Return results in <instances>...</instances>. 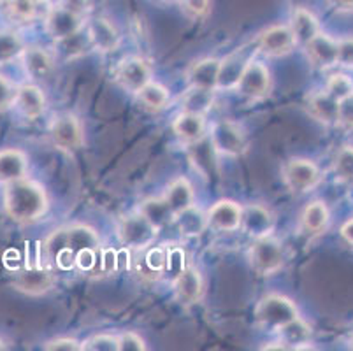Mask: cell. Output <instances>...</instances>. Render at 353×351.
<instances>
[{"instance_id": "e575fe53", "label": "cell", "mask_w": 353, "mask_h": 351, "mask_svg": "<svg viewBox=\"0 0 353 351\" xmlns=\"http://www.w3.org/2000/svg\"><path fill=\"white\" fill-rule=\"evenodd\" d=\"M25 44L14 32H0V63L21 57Z\"/></svg>"}, {"instance_id": "f6af8a7d", "label": "cell", "mask_w": 353, "mask_h": 351, "mask_svg": "<svg viewBox=\"0 0 353 351\" xmlns=\"http://www.w3.org/2000/svg\"><path fill=\"white\" fill-rule=\"evenodd\" d=\"M338 63L353 67V39L338 41Z\"/></svg>"}, {"instance_id": "44dd1931", "label": "cell", "mask_w": 353, "mask_h": 351, "mask_svg": "<svg viewBox=\"0 0 353 351\" xmlns=\"http://www.w3.org/2000/svg\"><path fill=\"white\" fill-rule=\"evenodd\" d=\"M306 51L311 62L320 69H327L338 63V41H334L322 32L306 44Z\"/></svg>"}, {"instance_id": "ffe728a7", "label": "cell", "mask_w": 353, "mask_h": 351, "mask_svg": "<svg viewBox=\"0 0 353 351\" xmlns=\"http://www.w3.org/2000/svg\"><path fill=\"white\" fill-rule=\"evenodd\" d=\"M28 159L18 148L0 150V183H11L27 178Z\"/></svg>"}, {"instance_id": "ab89813d", "label": "cell", "mask_w": 353, "mask_h": 351, "mask_svg": "<svg viewBox=\"0 0 353 351\" xmlns=\"http://www.w3.org/2000/svg\"><path fill=\"white\" fill-rule=\"evenodd\" d=\"M16 92H18V88L9 81L8 77L0 74V112L14 106Z\"/></svg>"}, {"instance_id": "4fadbf2b", "label": "cell", "mask_w": 353, "mask_h": 351, "mask_svg": "<svg viewBox=\"0 0 353 351\" xmlns=\"http://www.w3.org/2000/svg\"><path fill=\"white\" fill-rule=\"evenodd\" d=\"M44 27L51 39L65 41V39H72L79 34V30L83 28V16L74 14L59 6V8L51 9L50 14L44 18Z\"/></svg>"}, {"instance_id": "836d02e7", "label": "cell", "mask_w": 353, "mask_h": 351, "mask_svg": "<svg viewBox=\"0 0 353 351\" xmlns=\"http://www.w3.org/2000/svg\"><path fill=\"white\" fill-rule=\"evenodd\" d=\"M190 146H194V151H192V160H194L199 172H201L202 176H210V174H213V167H214L213 154L216 153V151H214L213 146H211V141L210 143H204V139H202L199 141V143L190 144Z\"/></svg>"}, {"instance_id": "277c9868", "label": "cell", "mask_w": 353, "mask_h": 351, "mask_svg": "<svg viewBox=\"0 0 353 351\" xmlns=\"http://www.w3.org/2000/svg\"><path fill=\"white\" fill-rule=\"evenodd\" d=\"M285 251L283 244L271 236H264L255 239L250 250V265L256 274L272 276L283 267Z\"/></svg>"}, {"instance_id": "7402d4cb", "label": "cell", "mask_w": 353, "mask_h": 351, "mask_svg": "<svg viewBox=\"0 0 353 351\" xmlns=\"http://www.w3.org/2000/svg\"><path fill=\"white\" fill-rule=\"evenodd\" d=\"M172 130L183 143H199L206 137V118L197 112L183 111L172 123Z\"/></svg>"}, {"instance_id": "2e32d148", "label": "cell", "mask_w": 353, "mask_h": 351, "mask_svg": "<svg viewBox=\"0 0 353 351\" xmlns=\"http://www.w3.org/2000/svg\"><path fill=\"white\" fill-rule=\"evenodd\" d=\"M241 212H243V205H239L237 202L227 201V199L218 201L206 212L208 228H213L218 232L239 230Z\"/></svg>"}, {"instance_id": "5b68a950", "label": "cell", "mask_w": 353, "mask_h": 351, "mask_svg": "<svg viewBox=\"0 0 353 351\" xmlns=\"http://www.w3.org/2000/svg\"><path fill=\"white\" fill-rule=\"evenodd\" d=\"M157 234H159V228L153 227L141 212L125 217L118 225V239L125 248H130V250L148 248L155 241Z\"/></svg>"}, {"instance_id": "74e56055", "label": "cell", "mask_w": 353, "mask_h": 351, "mask_svg": "<svg viewBox=\"0 0 353 351\" xmlns=\"http://www.w3.org/2000/svg\"><path fill=\"white\" fill-rule=\"evenodd\" d=\"M81 350L86 351H118V336L99 334L81 343Z\"/></svg>"}, {"instance_id": "681fc988", "label": "cell", "mask_w": 353, "mask_h": 351, "mask_svg": "<svg viewBox=\"0 0 353 351\" xmlns=\"http://www.w3.org/2000/svg\"><path fill=\"white\" fill-rule=\"evenodd\" d=\"M6 348H8V346H6V343L2 339H0V351H4Z\"/></svg>"}, {"instance_id": "7bdbcfd3", "label": "cell", "mask_w": 353, "mask_h": 351, "mask_svg": "<svg viewBox=\"0 0 353 351\" xmlns=\"http://www.w3.org/2000/svg\"><path fill=\"white\" fill-rule=\"evenodd\" d=\"M46 351H79L81 350V343L70 337H60V339H53L50 343L44 344Z\"/></svg>"}, {"instance_id": "7a4b0ae2", "label": "cell", "mask_w": 353, "mask_h": 351, "mask_svg": "<svg viewBox=\"0 0 353 351\" xmlns=\"http://www.w3.org/2000/svg\"><path fill=\"white\" fill-rule=\"evenodd\" d=\"M99 234L88 225H70V227L59 228L54 230L44 243V250H46L48 260L53 262L54 257L59 255L62 250L72 251L74 257L86 250H99Z\"/></svg>"}, {"instance_id": "f35d334b", "label": "cell", "mask_w": 353, "mask_h": 351, "mask_svg": "<svg viewBox=\"0 0 353 351\" xmlns=\"http://www.w3.org/2000/svg\"><path fill=\"white\" fill-rule=\"evenodd\" d=\"M144 265L152 270V272H155V276H160L167 267V251L163 248H153V250H150L146 259H144Z\"/></svg>"}, {"instance_id": "7c38bea8", "label": "cell", "mask_w": 353, "mask_h": 351, "mask_svg": "<svg viewBox=\"0 0 353 351\" xmlns=\"http://www.w3.org/2000/svg\"><path fill=\"white\" fill-rule=\"evenodd\" d=\"M172 290H174L176 301L181 305H194L204 295V279L199 269L188 265L183 267L176 276L174 283H172Z\"/></svg>"}, {"instance_id": "83f0119b", "label": "cell", "mask_w": 353, "mask_h": 351, "mask_svg": "<svg viewBox=\"0 0 353 351\" xmlns=\"http://www.w3.org/2000/svg\"><path fill=\"white\" fill-rule=\"evenodd\" d=\"M280 332V343L283 344L285 350H306L307 341L311 336V328L306 321H303L301 318H295V320L288 321L287 325H283L281 328H278Z\"/></svg>"}, {"instance_id": "3957f363", "label": "cell", "mask_w": 353, "mask_h": 351, "mask_svg": "<svg viewBox=\"0 0 353 351\" xmlns=\"http://www.w3.org/2000/svg\"><path fill=\"white\" fill-rule=\"evenodd\" d=\"M255 318L262 327L278 330L283 325H287L288 321L299 318V311H297V305L288 297L271 294L265 295L264 299H260L255 308Z\"/></svg>"}, {"instance_id": "8d00e7d4", "label": "cell", "mask_w": 353, "mask_h": 351, "mask_svg": "<svg viewBox=\"0 0 353 351\" xmlns=\"http://www.w3.org/2000/svg\"><path fill=\"white\" fill-rule=\"evenodd\" d=\"M329 95H332L338 102L346 101L350 97H353V83L348 76L345 74H334L327 81V90Z\"/></svg>"}, {"instance_id": "9c48e42d", "label": "cell", "mask_w": 353, "mask_h": 351, "mask_svg": "<svg viewBox=\"0 0 353 351\" xmlns=\"http://www.w3.org/2000/svg\"><path fill=\"white\" fill-rule=\"evenodd\" d=\"M283 179L292 192L306 193L319 185L320 170L311 160L294 159L285 166Z\"/></svg>"}, {"instance_id": "f907efd6", "label": "cell", "mask_w": 353, "mask_h": 351, "mask_svg": "<svg viewBox=\"0 0 353 351\" xmlns=\"http://www.w3.org/2000/svg\"><path fill=\"white\" fill-rule=\"evenodd\" d=\"M352 348H353V337H352Z\"/></svg>"}, {"instance_id": "ac0fdd59", "label": "cell", "mask_w": 353, "mask_h": 351, "mask_svg": "<svg viewBox=\"0 0 353 351\" xmlns=\"http://www.w3.org/2000/svg\"><path fill=\"white\" fill-rule=\"evenodd\" d=\"M53 6L50 0H6V11L9 18L18 23H28L37 18H46Z\"/></svg>"}, {"instance_id": "1f68e13d", "label": "cell", "mask_w": 353, "mask_h": 351, "mask_svg": "<svg viewBox=\"0 0 353 351\" xmlns=\"http://www.w3.org/2000/svg\"><path fill=\"white\" fill-rule=\"evenodd\" d=\"M136 95L141 104L153 112L162 111L169 102V90L155 81H150L146 86H143Z\"/></svg>"}, {"instance_id": "d6986e66", "label": "cell", "mask_w": 353, "mask_h": 351, "mask_svg": "<svg viewBox=\"0 0 353 351\" xmlns=\"http://www.w3.org/2000/svg\"><path fill=\"white\" fill-rule=\"evenodd\" d=\"M88 39L101 53H111L120 46V34L109 19L95 18L88 25Z\"/></svg>"}, {"instance_id": "8fae6325", "label": "cell", "mask_w": 353, "mask_h": 351, "mask_svg": "<svg viewBox=\"0 0 353 351\" xmlns=\"http://www.w3.org/2000/svg\"><path fill=\"white\" fill-rule=\"evenodd\" d=\"M256 46L268 57H285L297 46V41L288 25H272L260 32Z\"/></svg>"}, {"instance_id": "f546056e", "label": "cell", "mask_w": 353, "mask_h": 351, "mask_svg": "<svg viewBox=\"0 0 353 351\" xmlns=\"http://www.w3.org/2000/svg\"><path fill=\"white\" fill-rule=\"evenodd\" d=\"M174 223L183 236H201L202 232L208 228V217L206 212L195 208L194 204L192 208L176 214Z\"/></svg>"}, {"instance_id": "7dc6e473", "label": "cell", "mask_w": 353, "mask_h": 351, "mask_svg": "<svg viewBox=\"0 0 353 351\" xmlns=\"http://www.w3.org/2000/svg\"><path fill=\"white\" fill-rule=\"evenodd\" d=\"M341 236L345 237L346 243L353 244V220H348L341 227Z\"/></svg>"}, {"instance_id": "603a6c76", "label": "cell", "mask_w": 353, "mask_h": 351, "mask_svg": "<svg viewBox=\"0 0 353 351\" xmlns=\"http://www.w3.org/2000/svg\"><path fill=\"white\" fill-rule=\"evenodd\" d=\"M23 69L32 79H46L54 69V60L44 48L25 46L21 53Z\"/></svg>"}, {"instance_id": "30bf717a", "label": "cell", "mask_w": 353, "mask_h": 351, "mask_svg": "<svg viewBox=\"0 0 353 351\" xmlns=\"http://www.w3.org/2000/svg\"><path fill=\"white\" fill-rule=\"evenodd\" d=\"M152 67L146 60L139 57H128L118 66L117 69V81L123 90L130 93H137L143 86L153 81Z\"/></svg>"}, {"instance_id": "c3c4849f", "label": "cell", "mask_w": 353, "mask_h": 351, "mask_svg": "<svg viewBox=\"0 0 353 351\" xmlns=\"http://www.w3.org/2000/svg\"><path fill=\"white\" fill-rule=\"evenodd\" d=\"M339 8L343 9H352L353 8V0H334Z\"/></svg>"}, {"instance_id": "8992f818", "label": "cell", "mask_w": 353, "mask_h": 351, "mask_svg": "<svg viewBox=\"0 0 353 351\" xmlns=\"http://www.w3.org/2000/svg\"><path fill=\"white\" fill-rule=\"evenodd\" d=\"M211 146L223 157H241L246 151V135L243 128L230 120L216 121L211 128Z\"/></svg>"}, {"instance_id": "484cf974", "label": "cell", "mask_w": 353, "mask_h": 351, "mask_svg": "<svg viewBox=\"0 0 353 351\" xmlns=\"http://www.w3.org/2000/svg\"><path fill=\"white\" fill-rule=\"evenodd\" d=\"M307 111H310V114L313 116L314 120H319L320 123L334 125L338 123L339 102L327 92H319L310 97V101H307Z\"/></svg>"}, {"instance_id": "e0dca14e", "label": "cell", "mask_w": 353, "mask_h": 351, "mask_svg": "<svg viewBox=\"0 0 353 351\" xmlns=\"http://www.w3.org/2000/svg\"><path fill=\"white\" fill-rule=\"evenodd\" d=\"M221 60L218 58H204L199 62L192 63L187 70V83L190 88L199 90H214L218 88V79H220Z\"/></svg>"}, {"instance_id": "4316f807", "label": "cell", "mask_w": 353, "mask_h": 351, "mask_svg": "<svg viewBox=\"0 0 353 351\" xmlns=\"http://www.w3.org/2000/svg\"><path fill=\"white\" fill-rule=\"evenodd\" d=\"M290 30L294 34L297 44H303L306 46L314 35L320 34V25L319 19L314 18L313 12H310L304 8H297L292 14L290 21Z\"/></svg>"}, {"instance_id": "52a82bcc", "label": "cell", "mask_w": 353, "mask_h": 351, "mask_svg": "<svg viewBox=\"0 0 353 351\" xmlns=\"http://www.w3.org/2000/svg\"><path fill=\"white\" fill-rule=\"evenodd\" d=\"M271 85V70L268 69V66L250 60V62H246L234 88L241 95L253 99V101H260V99H265L269 95Z\"/></svg>"}, {"instance_id": "ba28073f", "label": "cell", "mask_w": 353, "mask_h": 351, "mask_svg": "<svg viewBox=\"0 0 353 351\" xmlns=\"http://www.w3.org/2000/svg\"><path fill=\"white\" fill-rule=\"evenodd\" d=\"M51 141L60 151H76L83 146V127L72 114H62L54 118L50 128Z\"/></svg>"}, {"instance_id": "b9f144b4", "label": "cell", "mask_w": 353, "mask_h": 351, "mask_svg": "<svg viewBox=\"0 0 353 351\" xmlns=\"http://www.w3.org/2000/svg\"><path fill=\"white\" fill-rule=\"evenodd\" d=\"M181 8L190 18L197 19L208 14V11H210V0H181Z\"/></svg>"}, {"instance_id": "ee69618b", "label": "cell", "mask_w": 353, "mask_h": 351, "mask_svg": "<svg viewBox=\"0 0 353 351\" xmlns=\"http://www.w3.org/2000/svg\"><path fill=\"white\" fill-rule=\"evenodd\" d=\"M338 123L341 125V127L348 128V130H352L353 128V97L339 102Z\"/></svg>"}, {"instance_id": "f1b7e54d", "label": "cell", "mask_w": 353, "mask_h": 351, "mask_svg": "<svg viewBox=\"0 0 353 351\" xmlns=\"http://www.w3.org/2000/svg\"><path fill=\"white\" fill-rule=\"evenodd\" d=\"M301 225H303L304 232L316 236L322 234L329 225V209L323 202L314 201L304 208L303 214H301Z\"/></svg>"}, {"instance_id": "d4e9b609", "label": "cell", "mask_w": 353, "mask_h": 351, "mask_svg": "<svg viewBox=\"0 0 353 351\" xmlns=\"http://www.w3.org/2000/svg\"><path fill=\"white\" fill-rule=\"evenodd\" d=\"M163 201L167 202L169 209L172 211V214H179L185 209L192 208L195 204V193L194 186L190 185L187 178H178L167 186L165 195H163Z\"/></svg>"}, {"instance_id": "6da1fadb", "label": "cell", "mask_w": 353, "mask_h": 351, "mask_svg": "<svg viewBox=\"0 0 353 351\" xmlns=\"http://www.w3.org/2000/svg\"><path fill=\"white\" fill-rule=\"evenodd\" d=\"M48 208L46 190L37 181L23 178L4 185V211L14 223H34L46 214Z\"/></svg>"}, {"instance_id": "60d3db41", "label": "cell", "mask_w": 353, "mask_h": 351, "mask_svg": "<svg viewBox=\"0 0 353 351\" xmlns=\"http://www.w3.org/2000/svg\"><path fill=\"white\" fill-rule=\"evenodd\" d=\"M146 344L136 332H123L118 336V351H144Z\"/></svg>"}, {"instance_id": "816d5d0a", "label": "cell", "mask_w": 353, "mask_h": 351, "mask_svg": "<svg viewBox=\"0 0 353 351\" xmlns=\"http://www.w3.org/2000/svg\"><path fill=\"white\" fill-rule=\"evenodd\" d=\"M0 2H6V0H0Z\"/></svg>"}, {"instance_id": "d590c367", "label": "cell", "mask_w": 353, "mask_h": 351, "mask_svg": "<svg viewBox=\"0 0 353 351\" xmlns=\"http://www.w3.org/2000/svg\"><path fill=\"white\" fill-rule=\"evenodd\" d=\"M334 172L336 178L343 183L353 185V148L345 146L339 150L336 162H334Z\"/></svg>"}, {"instance_id": "bcb514c9", "label": "cell", "mask_w": 353, "mask_h": 351, "mask_svg": "<svg viewBox=\"0 0 353 351\" xmlns=\"http://www.w3.org/2000/svg\"><path fill=\"white\" fill-rule=\"evenodd\" d=\"M60 6L67 11L74 12V14L85 16V12L88 11L90 0H60Z\"/></svg>"}, {"instance_id": "cb8c5ba5", "label": "cell", "mask_w": 353, "mask_h": 351, "mask_svg": "<svg viewBox=\"0 0 353 351\" xmlns=\"http://www.w3.org/2000/svg\"><path fill=\"white\" fill-rule=\"evenodd\" d=\"M14 106L25 118L35 120L46 111V97H44L43 90L39 86L23 85L16 92Z\"/></svg>"}, {"instance_id": "4dcf8cb0", "label": "cell", "mask_w": 353, "mask_h": 351, "mask_svg": "<svg viewBox=\"0 0 353 351\" xmlns=\"http://www.w3.org/2000/svg\"><path fill=\"white\" fill-rule=\"evenodd\" d=\"M139 212L153 225V227L159 228V230L162 227H165V225L174 221V214H172V211L169 209L167 202L163 201V197L148 199V201H144L143 204H141Z\"/></svg>"}, {"instance_id": "d6a6232c", "label": "cell", "mask_w": 353, "mask_h": 351, "mask_svg": "<svg viewBox=\"0 0 353 351\" xmlns=\"http://www.w3.org/2000/svg\"><path fill=\"white\" fill-rule=\"evenodd\" d=\"M213 93L211 90L190 88L183 99V108L188 112H197V114H206L208 109L213 106Z\"/></svg>"}, {"instance_id": "9a60e30c", "label": "cell", "mask_w": 353, "mask_h": 351, "mask_svg": "<svg viewBox=\"0 0 353 351\" xmlns=\"http://www.w3.org/2000/svg\"><path fill=\"white\" fill-rule=\"evenodd\" d=\"M12 285L21 294L43 295L53 288L54 276L43 267H27L16 272Z\"/></svg>"}, {"instance_id": "5bb4252c", "label": "cell", "mask_w": 353, "mask_h": 351, "mask_svg": "<svg viewBox=\"0 0 353 351\" xmlns=\"http://www.w3.org/2000/svg\"><path fill=\"white\" fill-rule=\"evenodd\" d=\"M241 230L253 239L271 236L274 228V214L262 204H248L241 212Z\"/></svg>"}]
</instances>
